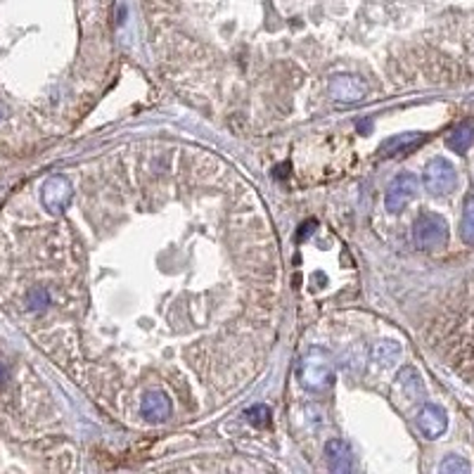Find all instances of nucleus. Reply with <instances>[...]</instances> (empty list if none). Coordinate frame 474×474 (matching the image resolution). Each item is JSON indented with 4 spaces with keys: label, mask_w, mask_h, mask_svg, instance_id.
Here are the masks:
<instances>
[{
    "label": "nucleus",
    "mask_w": 474,
    "mask_h": 474,
    "mask_svg": "<svg viewBox=\"0 0 474 474\" xmlns=\"http://www.w3.org/2000/svg\"><path fill=\"white\" fill-rule=\"evenodd\" d=\"M450 365L474 384V294L465 301V309L458 316V342H453Z\"/></svg>",
    "instance_id": "1"
},
{
    "label": "nucleus",
    "mask_w": 474,
    "mask_h": 474,
    "mask_svg": "<svg viewBox=\"0 0 474 474\" xmlns=\"http://www.w3.org/2000/svg\"><path fill=\"white\" fill-rule=\"evenodd\" d=\"M412 239L420 249H439L448 242V223L439 214H425L417 216L415 226H412Z\"/></svg>",
    "instance_id": "2"
},
{
    "label": "nucleus",
    "mask_w": 474,
    "mask_h": 474,
    "mask_svg": "<svg viewBox=\"0 0 474 474\" xmlns=\"http://www.w3.org/2000/svg\"><path fill=\"white\" fill-rule=\"evenodd\" d=\"M422 181H425V188L429 194L446 197V194H450L455 190V185H458V171H455V166L448 159L437 157L425 166Z\"/></svg>",
    "instance_id": "3"
},
{
    "label": "nucleus",
    "mask_w": 474,
    "mask_h": 474,
    "mask_svg": "<svg viewBox=\"0 0 474 474\" xmlns=\"http://www.w3.org/2000/svg\"><path fill=\"white\" fill-rule=\"evenodd\" d=\"M415 194H417V178L412 174H401V176H396L392 181V185H389L384 206H387V211H392V214H399V211L405 209V204H408Z\"/></svg>",
    "instance_id": "4"
},
{
    "label": "nucleus",
    "mask_w": 474,
    "mask_h": 474,
    "mask_svg": "<svg viewBox=\"0 0 474 474\" xmlns=\"http://www.w3.org/2000/svg\"><path fill=\"white\" fill-rule=\"evenodd\" d=\"M43 204H46L48 211H53V214H62V211L69 206L71 197H74V190H71V183L66 181L64 176H53L46 181V185H43Z\"/></svg>",
    "instance_id": "5"
},
{
    "label": "nucleus",
    "mask_w": 474,
    "mask_h": 474,
    "mask_svg": "<svg viewBox=\"0 0 474 474\" xmlns=\"http://www.w3.org/2000/svg\"><path fill=\"white\" fill-rule=\"evenodd\" d=\"M446 427H448V417H446L444 408H439V405L427 403L425 408L417 412V429H420L427 439L441 437L446 432Z\"/></svg>",
    "instance_id": "6"
},
{
    "label": "nucleus",
    "mask_w": 474,
    "mask_h": 474,
    "mask_svg": "<svg viewBox=\"0 0 474 474\" xmlns=\"http://www.w3.org/2000/svg\"><path fill=\"white\" fill-rule=\"evenodd\" d=\"M325 455H327V465L332 472H351L354 470V450L347 441L342 439H334L325 446Z\"/></svg>",
    "instance_id": "7"
},
{
    "label": "nucleus",
    "mask_w": 474,
    "mask_h": 474,
    "mask_svg": "<svg viewBox=\"0 0 474 474\" xmlns=\"http://www.w3.org/2000/svg\"><path fill=\"white\" fill-rule=\"evenodd\" d=\"M171 415V399L164 392H149L143 399V417L149 422H164Z\"/></svg>",
    "instance_id": "8"
},
{
    "label": "nucleus",
    "mask_w": 474,
    "mask_h": 474,
    "mask_svg": "<svg viewBox=\"0 0 474 474\" xmlns=\"http://www.w3.org/2000/svg\"><path fill=\"white\" fill-rule=\"evenodd\" d=\"M330 88L334 98L344 100V102H358L365 95V86L361 81H356L354 76H337V79H332Z\"/></svg>",
    "instance_id": "9"
},
{
    "label": "nucleus",
    "mask_w": 474,
    "mask_h": 474,
    "mask_svg": "<svg viewBox=\"0 0 474 474\" xmlns=\"http://www.w3.org/2000/svg\"><path fill=\"white\" fill-rule=\"evenodd\" d=\"M427 140L425 133H403V136H396L392 140H387L382 145V154L384 157H396V154H405L410 149H415L417 145H422Z\"/></svg>",
    "instance_id": "10"
},
{
    "label": "nucleus",
    "mask_w": 474,
    "mask_h": 474,
    "mask_svg": "<svg viewBox=\"0 0 474 474\" xmlns=\"http://www.w3.org/2000/svg\"><path fill=\"white\" fill-rule=\"evenodd\" d=\"M472 143H474V121L472 119L458 124L448 133V138H446L448 149H453L455 154H465L467 149L472 147Z\"/></svg>",
    "instance_id": "11"
},
{
    "label": "nucleus",
    "mask_w": 474,
    "mask_h": 474,
    "mask_svg": "<svg viewBox=\"0 0 474 474\" xmlns=\"http://www.w3.org/2000/svg\"><path fill=\"white\" fill-rule=\"evenodd\" d=\"M301 377H304V384L309 389H325L327 384L332 382V372L327 370L325 365H311V363H306L304 367V372H301Z\"/></svg>",
    "instance_id": "12"
},
{
    "label": "nucleus",
    "mask_w": 474,
    "mask_h": 474,
    "mask_svg": "<svg viewBox=\"0 0 474 474\" xmlns=\"http://www.w3.org/2000/svg\"><path fill=\"white\" fill-rule=\"evenodd\" d=\"M460 235L467 244H474V197L465 199V209H462V221H460Z\"/></svg>",
    "instance_id": "13"
},
{
    "label": "nucleus",
    "mask_w": 474,
    "mask_h": 474,
    "mask_svg": "<svg viewBox=\"0 0 474 474\" xmlns=\"http://www.w3.org/2000/svg\"><path fill=\"white\" fill-rule=\"evenodd\" d=\"M244 417L249 420V425L254 427H266L271 422V410L266 408L264 403L261 405H254V408H249L247 412H244Z\"/></svg>",
    "instance_id": "14"
},
{
    "label": "nucleus",
    "mask_w": 474,
    "mask_h": 474,
    "mask_svg": "<svg viewBox=\"0 0 474 474\" xmlns=\"http://www.w3.org/2000/svg\"><path fill=\"white\" fill-rule=\"evenodd\" d=\"M439 472L444 474H453V472H470V462L462 460L460 455H448L441 465H439Z\"/></svg>",
    "instance_id": "15"
},
{
    "label": "nucleus",
    "mask_w": 474,
    "mask_h": 474,
    "mask_svg": "<svg viewBox=\"0 0 474 474\" xmlns=\"http://www.w3.org/2000/svg\"><path fill=\"white\" fill-rule=\"evenodd\" d=\"M29 301H31L33 309H43V306L48 304V294L43 292V289H33V294L29 297Z\"/></svg>",
    "instance_id": "16"
},
{
    "label": "nucleus",
    "mask_w": 474,
    "mask_h": 474,
    "mask_svg": "<svg viewBox=\"0 0 474 474\" xmlns=\"http://www.w3.org/2000/svg\"><path fill=\"white\" fill-rule=\"evenodd\" d=\"M313 230H316V221H306L304 226H301V230L297 233V237H294V239H297V242H304V239L309 237Z\"/></svg>",
    "instance_id": "17"
},
{
    "label": "nucleus",
    "mask_w": 474,
    "mask_h": 474,
    "mask_svg": "<svg viewBox=\"0 0 474 474\" xmlns=\"http://www.w3.org/2000/svg\"><path fill=\"white\" fill-rule=\"evenodd\" d=\"M5 375H8V370H5V365L0 363V382H3V379H5Z\"/></svg>",
    "instance_id": "18"
},
{
    "label": "nucleus",
    "mask_w": 474,
    "mask_h": 474,
    "mask_svg": "<svg viewBox=\"0 0 474 474\" xmlns=\"http://www.w3.org/2000/svg\"><path fill=\"white\" fill-rule=\"evenodd\" d=\"M0 119H3V104H0Z\"/></svg>",
    "instance_id": "19"
}]
</instances>
